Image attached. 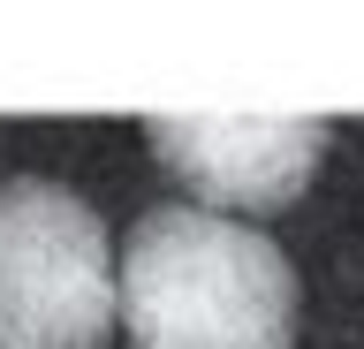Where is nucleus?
Returning <instances> with one entry per match:
<instances>
[{
    "label": "nucleus",
    "instance_id": "obj_2",
    "mask_svg": "<svg viewBox=\"0 0 364 349\" xmlns=\"http://www.w3.org/2000/svg\"><path fill=\"white\" fill-rule=\"evenodd\" d=\"M114 235L68 183H0V349H107Z\"/></svg>",
    "mask_w": 364,
    "mask_h": 349
},
{
    "label": "nucleus",
    "instance_id": "obj_3",
    "mask_svg": "<svg viewBox=\"0 0 364 349\" xmlns=\"http://www.w3.org/2000/svg\"><path fill=\"white\" fill-rule=\"evenodd\" d=\"M167 183L190 190L198 213H281L311 190L326 160V122L273 114H167L144 129Z\"/></svg>",
    "mask_w": 364,
    "mask_h": 349
},
{
    "label": "nucleus",
    "instance_id": "obj_1",
    "mask_svg": "<svg viewBox=\"0 0 364 349\" xmlns=\"http://www.w3.org/2000/svg\"><path fill=\"white\" fill-rule=\"evenodd\" d=\"M129 349H296L304 289L266 228L198 205H144L114 258Z\"/></svg>",
    "mask_w": 364,
    "mask_h": 349
}]
</instances>
